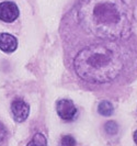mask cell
<instances>
[{"label":"cell","mask_w":137,"mask_h":146,"mask_svg":"<svg viewBox=\"0 0 137 146\" xmlns=\"http://www.w3.org/2000/svg\"><path fill=\"white\" fill-rule=\"evenodd\" d=\"M60 35L66 67L86 89L105 91L137 78V0H77Z\"/></svg>","instance_id":"cell-1"},{"label":"cell","mask_w":137,"mask_h":146,"mask_svg":"<svg viewBox=\"0 0 137 146\" xmlns=\"http://www.w3.org/2000/svg\"><path fill=\"white\" fill-rule=\"evenodd\" d=\"M56 112L64 121H72L77 114V108L69 99H60L56 102Z\"/></svg>","instance_id":"cell-2"},{"label":"cell","mask_w":137,"mask_h":146,"mask_svg":"<svg viewBox=\"0 0 137 146\" xmlns=\"http://www.w3.org/2000/svg\"><path fill=\"white\" fill-rule=\"evenodd\" d=\"M20 15L19 8L12 1H3L0 3V20L7 23L15 22Z\"/></svg>","instance_id":"cell-3"},{"label":"cell","mask_w":137,"mask_h":146,"mask_svg":"<svg viewBox=\"0 0 137 146\" xmlns=\"http://www.w3.org/2000/svg\"><path fill=\"white\" fill-rule=\"evenodd\" d=\"M11 112L15 122H24L30 114V106L23 99L17 98L11 103Z\"/></svg>","instance_id":"cell-4"},{"label":"cell","mask_w":137,"mask_h":146,"mask_svg":"<svg viewBox=\"0 0 137 146\" xmlns=\"http://www.w3.org/2000/svg\"><path fill=\"white\" fill-rule=\"evenodd\" d=\"M18 47L17 37L9 33H0V50L5 53H13Z\"/></svg>","instance_id":"cell-5"},{"label":"cell","mask_w":137,"mask_h":146,"mask_svg":"<svg viewBox=\"0 0 137 146\" xmlns=\"http://www.w3.org/2000/svg\"><path fill=\"white\" fill-rule=\"evenodd\" d=\"M98 112L103 117H111L114 112V108L111 101L109 100H102L98 106Z\"/></svg>","instance_id":"cell-6"},{"label":"cell","mask_w":137,"mask_h":146,"mask_svg":"<svg viewBox=\"0 0 137 146\" xmlns=\"http://www.w3.org/2000/svg\"><path fill=\"white\" fill-rule=\"evenodd\" d=\"M26 146H47V141L42 133H36Z\"/></svg>","instance_id":"cell-7"},{"label":"cell","mask_w":137,"mask_h":146,"mask_svg":"<svg viewBox=\"0 0 137 146\" xmlns=\"http://www.w3.org/2000/svg\"><path fill=\"white\" fill-rule=\"evenodd\" d=\"M104 132L108 135H115L118 132V125L115 121H108L104 124Z\"/></svg>","instance_id":"cell-8"},{"label":"cell","mask_w":137,"mask_h":146,"mask_svg":"<svg viewBox=\"0 0 137 146\" xmlns=\"http://www.w3.org/2000/svg\"><path fill=\"white\" fill-rule=\"evenodd\" d=\"M60 146H76V139L71 135H65L62 137Z\"/></svg>","instance_id":"cell-9"},{"label":"cell","mask_w":137,"mask_h":146,"mask_svg":"<svg viewBox=\"0 0 137 146\" xmlns=\"http://www.w3.org/2000/svg\"><path fill=\"white\" fill-rule=\"evenodd\" d=\"M6 136H7V130H6L5 125L0 122V143L5 141Z\"/></svg>","instance_id":"cell-10"},{"label":"cell","mask_w":137,"mask_h":146,"mask_svg":"<svg viewBox=\"0 0 137 146\" xmlns=\"http://www.w3.org/2000/svg\"><path fill=\"white\" fill-rule=\"evenodd\" d=\"M133 137H134V142H135V144L137 145V130L134 132V136H133Z\"/></svg>","instance_id":"cell-11"}]
</instances>
